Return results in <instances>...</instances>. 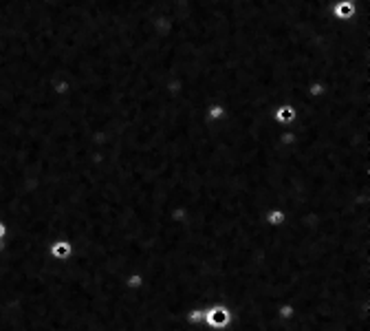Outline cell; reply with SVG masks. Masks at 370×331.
Masks as SVG:
<instances>
[{"label": "cell", "instance_id": "cell-1", "mask_svg": "<svg viewBox=\"0 0 370 331\" xmlns=\"http://www.w3.org/2000/svg\"><path fill=\"white\" fill-rule=\"evenodd\" d=\"M71 254H73V243L68 239H57L51 245V256L57 258V261H66V258H71Z\"/></svg>", "mask_w": 370, "mask_h": 331}, {"label": "cell", "instance_id": "cell-2", "mask_svg": "<svg viewBox=\"0 0 370 331\" xmlns=\"http://www.w3.org/2000/svg\"><path fill=\"white\" fill-rule=\"evenodd\" d=\"M2 237H4V225L0 223V239H2Z\"/></svg>", "mask_w": 370, "mask_h": 331}]
</instances>
